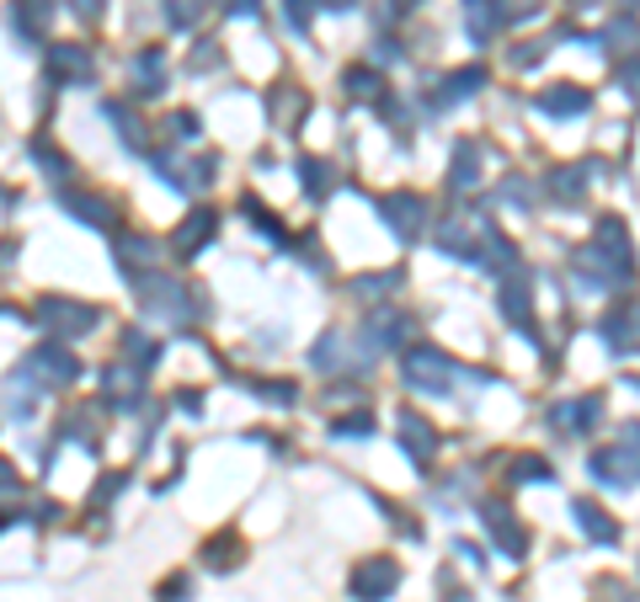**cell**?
<instances>
[{
	"mask_svg": "<svg viewBox=\"0 0 640 602\" xmlns=\"http://www.w3.org/2000/svg\"><path fill=\"white\" fill-rule=\"evenodd\" d=\"M22 373H27L33 384H43V390H65V384H76L80 379V362H76V352H70L65 341H43V347L27 352Z\"/></svg>",
	"mask_w": 640,
	"mask_h": 602,
	"instance_id": "obj_1",
	"label": "cell"
},
{
	"mask_svg": "<svg viewBox=\"0 0 640 602\" xmlns=\"http://www.w3.org/2000/svg\"><path fill=\"white\" fill-rule=\"evenodd\" d=\"M139 299H145V315H160V321H187L193 315V293L176 278L156 273V267L139 278Z\"/></svg>",
	"mask_w": 640,
	"mask_h": 602,
	"instance_id": "obj_2",
	"label": "cell"
},
{
	"mask_svg": "<svg viewBox=\"0 0 640 602\" xmlns=\"http://www.w3.org/2000/svg\"><path fill=\"white\" fill-rule=\"evenodd\" d=\"M405 384L422 390V395H448L454 362L443 358L438 347H411V352H405Z\"/></svg>",
	"mask_w": 640,
	"mask_h": 602,
	"instance_id": "obj_3",
	"label": "cell"
},
{
	"mask_svg": "<svg viewBox=\"0 0 640 602\" xmlns=\"http://www.w3.org/2000/svg\"><path fill=\"white\" fill-rule=\"evenodd\" d=\"M96 310L91 304H80V299H38V325L43 331H54V336H85V331H96Z\"/></svg>",
	"mask_w": 640,
	"mask_h": 602,
	"instance_id": "obj_4",
	"label": "cell"
},
{
	"mask_svg": "<svg viewBox=\"0 0 640 602\" xmlns=\"http://www.w3.org/2000/svg\"><path fill=\"white\" fill-rule=\"evenodd\" d=\"M400 587V565L390 555H368V560L353 570V598L358 602H385Z\"/></svg>",
	"mask_w": 640,
	"mask_h": 602,
	"instance_id": "obj_5",
	"label": "cell"
},
{
	"mask_svg": "<svg viewBox=\"0 0 640 602\" xmlns=\"http://www.w3.org/2000/svg\"><path fill=\"white\" fill-rule=\"evenodd\" d=\"M593 251L608 256V267H614V278H630L636 273V251H630V230L614 219V213H603L598 230H593Z\"/></svg>",
	"mask_w": 640,
	"mask_h": 602,
	"instance_id": "obj_6",
	"label": "cell"
},
{
	"mask_svg": "<svg viewBox=\"0 0 640 602\" xmlns=\"http://www.w3.org/2000/svg\"><path fill=\"white\" fill-rule=\"evenodd\" d=\"M379 213H385V224L396 230L400 241H416L422 219H427V202L416 198V193H390V198H379Z\"/></svg>",
	"mask_w": 640,
	"mask_h": 602,
	"instance_id": "obj_7",
	"label": "cell"
},
{
	"mask_svg": "<svg viewBox=\"0 0 640 602\" xmlns=\"http://www.w3.org/2000/svg\"><path fill=\"white\" fill-rule=\"evenodd\" d=\"M363 331L374 336V347H405V336H411V315L396 310V304H374V310H368V321H363Z\"/></svg>",
	"mask_w": 640,
	"mask_h": 602,
	"instance_id": "obj_8",
	"label": "cell"
},
{
	"mask_svg": "<svg viewBox=\"0 0 640 602\" xmlns=\"http://www.w3.org/2000/svg\"><path fill=\"white\" fill-rule=\"evenodd\" d=\"M48 76L85 85L91 76H96V65H91V54H85L80 43H54V48H48Z\"/></svg>",
	"mask_w": 640,
	"mask_h": 602,
	"instance_id": "obj_9",
	"label": "cell"
},
{
	"mask_svg": "<svg viewBox=\"0 0 640 602\" xmlns=\"http://www.w3.org/2000/svg\"><path fill=\"white\" fill-rule=\"evenodd\" d=\"M587 107H593L587 85H550V91H539V113H550V118H576Z\"/></svg>",
	"mask_w": 640,
	"mask_h": 602,
	"instance_id": "obj_10",
	"label": "cell"
},
{
	"mask_svg": "<svg viewBox=\"0 0 640 602\" xmlns=\"http://www.w3.org/2000/svg\"><path fill=\"white\" fill-rule=\"evenodd\" d=\"M400 448L416 459V464H433V453H438V432L422 421V416H411V410H400Z\"/></svg>",
	"mask_w": 640,
	"mask_h": 602,
	"instance_id": "obj_11",
	"label": "cell"
},
{
	"mask_svg": "<svg viewBox=\"0 0 640 602\" xmlns=\"http://www.w3.org/2000/svg\"><path fill=\"white\" fill-rule=\"evenodd\" d=\"M603 336L614 341V352H640V304H619L603 321Z\"/></svg>",
	"mask_w": 640,
	"mask_h": 602,
	"instance_id": "obj_12",
	"label": "cell"
},
{
	"mask_svg": "<svg viewBox=\"0 0 640 602\" xmlns=\"http://www.w3.org/2000/svg\"><path fill=\"white\" fill-rule=\"evenodd\" d=\"M480 522L491 528V539H496V544H502L507 555H523V544H528V539H523V528H518V522H513V512H507L502 501H485V512H480Z\"/></svg>",
	"mask_w": 640,
	"mask_h": 602,
	"instance_id": "obj_13",
	"label": "cell"
},
{
	"mask_svg": "<svg viewBox=\"0 0 640 602\" xmlns=\"http://www.w3.org/2000/svg\"><path fill=\"white\" fill-rule=\"evenodd\" d=\"M59 202L76 213L80 224H91V230H113V208L96 198V193H59Z\"/></svg>",
	"mask_w": 640,
	"mask_h": 602,
	"instance_id": "obj_14",
	"label": "cell"
},
{
	"mask_svg": "<svg viewBox=\"0 0 640 602\" xmlns=\"http://www.w3.org/2000/svg\"><path fill=\"white\" fill-rule=\"evenodd\" d=\"M598 410H603L598 395H582V401L556 405V410H550V421H556L560 432H582V427H593V421H598Z\"/></svg>",
	"mask_w": 640,
	"mask_h": 602,
	"instance_id": "obj_15",
	"label": "cell"
},
{
	"mask_svg": "<svg viewBox=\"0 0 640 602\" xmlns=\"http://www.w3.org/2000/svg\"><path fill=\"white\" fill-rule=\"evenodd\" d=\"M502 315L513 325H523V331H534V321H528V273H507V282H502Z\"/></svg>",
	"mask_w": 640,
	"mask_h": 602,
	"instance_id": "obj_16",
	"label": "cell"
},
{
	"mask_svg": "<svg viewBox=\"0 0 640 602\" xmlns=\"http://www.w3.org/2000/svg\"><path fill=\"white\" fill-rule=\"evenodd\" d=\"M102 390L113 395V405H134V395H139V362H113L102 373Z\"/></svg>",
	"mask_w": 640,
	"mask_h": 602,
	"instance_id": "obj_17",
	"label": "cell"
},
{
	"mask_svg": "<svg viewBox=\"0 0 640 602\" xmlns=\"http://www.w3.org/2000/svg\"><path fill=\"white\" fill-rule=\"evenodd\" d=\"M630 470H636V453H625V448H598V453H593V475L608 485H625Z\"/></svg>",
	"mask_w": 640,
	"mask_h": 602,
	"instance_id": "obj_18",
	"label": "cell"
},
{
	"mask_svg": "<svg viewBox=\"0 0 640 602\" xmlns=\"http://www.w3.org/2000/svg\"><path fill=\"white\" fill-rule=\"evenodd\" d=\"M571 512H576V522H582V533H587V539H598V544H614V539H619V528L608 522V512H603L598 501H576Z\"/></svg>",
	"mask_w": 640,
	"mask_h": 602,
	"instance_id": "obj_19",
	"label": "cell"
},
{
	"mask_svg": "<svg viewBox=\"0 0 640 602\" xmlns=\"http://www.w3.org/2000/svg\"><path fill=\"white\" fill-rule=\"evenodd\" d=\"M48 22H54V0H16V33L22 38H38Z\"/></svg>",
	"mask_w": 640,
	"mask_h": 602,
	"instance_id": "obj_20",
	"label": "cell"
},
{
	"mask_svg": "<svg viewBox=\"0 0 640 602\" xmlns=\"http://www.w3.org/2000/svg\"><path fill=\"white\" fill-rule=\"evenodd\" d=\"M448 176H454L459 193H476L480 187V150L476 144H459V150H454V171H448Z\"/></svg>",
	"mask_w": 640,
	"mask_h": 602,
	"instance_id": "obj_21",
	"label": "cell"
},
{
	"mask_svg": "<svg viewBox=\"0 0 640 602\" xmlns=\"http://www.w3.org/2000/svg\"><path fill=\"white\" fill-rule=\"evenodd\" d=\"M480 85H485V70H480V65H465V70L443 76V102H465V96H476Z\"/></svg>",
	"mask_w": 640,
	"mask_h": 602,
	"instance_id": "obj_22",
	"label": "cell"
},
{
	"mask_svg": "<svg viewBox=\"0 0 640 602\" xmlns=\"http://www.w3.org/2000/svg\"><path fill=\"white\" fill-rule=\"evenodd\" d=\"M208 235H214V213H208V208H198V213H193V219H187V224H182V230H176V251H182V256H187V251H198V245H208Z\"/></svg>",
	"mask_w": 640,
	"mask_h": 602,
	"instance_id": "obj_23",
	"label": "cell"
},
{
	"mask_svg": "<svg viewBox=\"0 0 640 602\" xmlns=\"http://www.w3.org/2000/svg\"><path fill=\"white\" fill-rule=\"evenodd\" d=\"M465 22H470V38L476 43H485L491 33H496V11H491V0H465Z\"/></svg>",
	"mask_w": 640,
	"mask_h": 602,
	"instance_id": "obj_24",
	"label": "cell"
},
{
	"mask_svg": "<svg viewBox=\"0 0 640 602\" xmlns=\"http://www.w3.org/2000/svg\"><path fill=\"white\" fill-rule=\"evenodd\" d=\"M118 256H123V273H139V267H150V262H156V245L145 241V235H123Z\"/></svg>",
	"mask_w": 640,
	"mask_h": 602,
	"instance_id": "obj_25",
	"label": "cell"
},
{
	"mask_svg": "<svg viewBox=\"0 0 640 602\" xmlns=\"http://www.w3.org/2000/svg\"><path fill=\"white\" fill-rule=\"evenodd\" d=\"M203 560L214 565V570H230V565L240 560V539H236V533H219V539H208V544H203Z\"/></svg>",
	"mask_w": 640,
	"mask_h": 602,
	"instance_id": "obj_26",
	"label": "cell"
},
{
	"mask_svg": "<svg viewBox=\"0 0 640 602\" xmlns=\"http://www.w3.org/2000/svg\"><path fill=\"white\" fill-rule=\"evenodd\" d=\"M347 96H358V102H379V96H385L379 70H363V65H353V70H347Z\"/></svg>",
	"mask_w": 640,
	"mask_h": 602,
	"instance_id": "obj_27",
	"label": "cell"
},
{
	"mask_svg": "<svg viewBox=\"0 0 640 602\" xmlns=\"http://www.w3.org/2000/svg\"><path fill=\"white\" fill-rule=\"evenodd\" d=\"M582 187H587V182H582V165H560V171H550V193H556L560 202H576L582 198Z\"/></svg>",
	"mask_w": 640,
	"mask_h": 602,
	"instance_id": "obj_28",
	"label": "cell"
},
{
	"mask_svg": "<svg viewBox=\"0 0 640 602\" xmlns=\"http://www.w3.org/2000/svg\"><path fill=\"white\" fill-rule=\"evenodd\" d=\"M299 176H305V193H310V198H325V193H331V165L316 161V155L299 161Z\"/></svg>",
	"mask_w": 640,
	"mask_h": 602,
	"instance_id": "obj_29",
	"label": "cell"
},
{
	"mask_svg": "<svg viewBox=\"0 0 640 602\" xmlns=\"http://www.w3.org/2000/svg\"><path fill=\"white\" fill-rule=\"evenodd\" d=\"M123 347H128V358L139 362V368L160 358V341L156 336H145V331H128V336H123Z\"/></svg>",
	"mask_w": 640,
	"mask_h": 602,
	"instance_id": "obj_30",
	"label": "cell"
},
{
	"mask_svg": "<svg viewBox=\"0 0 640 602\" xmlns=\"http://www.w3.org/2000/svg\"><path fill=\"white\" fill-rule=\"evenodd\" d=\"M102 113H107V118L123 128V144H128V150H145V139H139V123L128 118V107H123V102H107Z\"/></svg>",
	"mask_w": 640,
	"mask_h": 602,
	"instance_id": "obj_31",
	"label": "cell"
},
{
	"mask_svg": "<svg viewBox=\"0 0 640 602\" xmlns=\"http://www.w3.org/2000/svg\"><path fill=\"white\" fill-rule=\"evenodd\" d=\"M545 11V0H496V16L502 22H534Z\"/></svg>",
	"mask_w": 640,
	"mask_h": 602,
	"instance_id": "obj_32",
	"label": "cell"
},
{
	"mask_svg": "<svg viewBox=\"0 0 640 602\" xmlns=\"http://www.w3.org/2000/svg\"><path fill=\"white\" fill-rule=\"evenodd\" d=\"M603 43H614V48H619V43H625V48H636V43H640V22H636V16H614V22H608V33H603Z\"/></svg>",
	"mask_w": 640,
	"mask_h": 602,
	"instance_id": "obj_33",
	"label": "cell"
},
{
	"mask_svg": "<svg viewBox=\"0 0 640 602\" xmlns=\"http://www.w3.org/2000/svg\"><path fill=\"white\" fill-rule=\"evenodd\" d=\"M513 481H534V485H550L556 481V475H550V464H545V459H513Z\"/></svg>",
	"mask_w": 640,
	"mask_h": 602,
	"instance_id": "obj_34",
	"label": "cell"
},
{
	"mask_svg": "<svg viewBox=\"0 0 640 602\" xmlns=\"http://www.w3.org/2000/svg\"><path fill=\"white\" fill-rule=\"evenodd\" d=\"M331 432H336V438H368V432H374V416H368V410H358V416H336Z\"/></svg>",
	"mask_w": 640,
	"mask_h": 602,
	"instance_id": "obj_35",
	"label": "cell"
},
{
	"mask_svg": "<svg viewBox=\"0 0 640 602\" xmlns=\"http://www.w3.org/2000/svg\"><path fill=\"white\" fill-rule=\"evenodd\" d=\"M165 5H171V11H165L171 27H193V22L203 16V0H165Z\"/></svg>",
	"mask_w": 640,
	"mask_h": 602,
	"instance_id": "obj_36",
	"label": "cell"
},
{
	"mask_svg": "<svg viewBox=\"0 0 640 602\" xmlns=\"http://www.w3.org/2000/svg\"><path fill=\"white\" fill-rule=\"evenodd\" d=\"M619 91L640 107V59H625V65H619Z\"/></svg>",
	"mask_w": 640,
	"mask_h": 602,
	"instance_id": "obj_37",
	"label": "cell"
},
{
	"mask_svg": "<svg viewBox=\"0 0 640 602\" xmlns=\"http://www.w3.org/2000/svg\"><path fill=\"white\" fill-rule=\"evenodd\" d=\"M134 81L160 85V54H139V59H134Z\"/></svg>",
	"mask_w": 640,
	"mask_h": 602,
	"instance_id": "obj_38",
	"label": "cell"
},
{
	"mask_svg": "<svg viewBox=\"0 0 640 602\" xmlns=\"http://www.w3.org/2000/svg\"><path fill=\"white\" fill-rule=\"evenodd\" d=\"M310 362H316V368H336V362H342V336H325L316 352H310Z\"/></svg>",
	"mask_w": 640,
	"mask_h": 602,
	"instance_id": "obj_39",
	"label": "cell"
},
{
	"mask_svg": "<svg viewBox=\"0 0 640 602\" xmlns=\"http://www.w3.org/2000/svg\"><path fill=\"white\" fill-rule=\"evenodd\" d=\"M198 134H203V123L193 118V113H176V118H171V139L187 144V139H198Z\"/></svg>",
	"mask_w": 640,
	"mask_h": 602,
	"instance_id": "obj_40",
	"label": "cell"
},
{
	"mask_svg": "<svg viewBox=\"0 0 640 602\" xmlns=\"http://www.w3.org/2000/svg\"><path fill=\"white\" fill-rule=\"evenodd\" d=\"M400 273H379V278H358V293H385V288H396Z\"/></svg>",
	"mask_w": 640,
	"mask_h": 602,
	"instance_id": "obj_41",
	"label": "cell"
},
{
	"mask_svg": "<svg viewBox=\"0 0 640 602\" xmlns=\"http://www.w3.org/2000/svg\"><path fill=\"white\" fill-rule=\"evenodd\" d=\"M539 59H545V48H534V43H523L518 54H513V65H518V70H528V65H539Z\"/></svg>",
	"mask_w": 640,
	"mask_h": 602,
	"instance_id": "obj_42",
	"label": "cell"
},
{
	"mask_svg": "<svg viewBox=\"0 0 640 602\" xmlns=\"http://www.w3.org/2000/svg\"><path fill=\"white\" fill-rule=\"evenodd\" d=\"M182 592H187V576H171V581L160 587V602H176Z\"/></svg>",
	"mask_w": 640,
	"mask_h": 602,
	"instance_id": "obj_43",
	"label": "cell"
},
{
	"mask_svg": "<svg viewBox=\"0 0 640 602\" xmlns=\"http://www.w3.org/2000/svg\"><path fill=\"white\" fill-rule=\"evenodd\" d=\"M625 453H636V459H640V421H630V427H625Z\"/></svg>",
	"mask_w": 640,
	"mask_h": 602,
	"instance_id": "obj_44",
	"label": "cell"
},
{
	"mask_svg": "<svg viewBox=\"0 0 640 602\" xmlns=\"http://www.w3.org/2000/svg\"><path fill=\"white\" fill-rule=\"evenodd\" d=\"M288 16H294V27H305L310 22V5L305 0H288Z\"/></svg>",
	"mask_w": 640,
	"mask_h": 602,
	"instance_id": "obj_45",
	"label": "cell"
},
{
	"mask_svg": "<svg viewBox=\"0 0 640 602\" xmlns=\"http://www.w3.org/2000/svg\"><path fill=\"white\" fill-rule=\"evenodd\" d=\"M70 5H76L80 16H96V11H102V0H70Z\"/></svg>",
	"mask_w": 640,
	"mask_h": 602,
	"instance_id": "obj_46",
	"label": "cell"
},
{
	"mask_svg": "<svg viewBox=\"0 0 640 602\" xmlns=\"http://www.w3.org/2000/svg\"><path fill=\"white\" fill-rule=\"evenodd\" d=\"M316 5H325V11H353L358 0H316Z\"/></svg>",
	"mask_w": 640,
	"mask_h": 602,
	"instance_id": "obj_47",
	"label": "cell"
},
{
	"mask_svg": "<svg viewBox=\"0 0 640 602\" xmlns=\"http://www.w3.org/2000/svg\"><path fill=\"white\" fill-rule=\"evenodd\" d=\"M396 5H400V11H405V5H422V0H396Z\"/></svg>",
	"mask_w": 640,
	"mask_h": 602,
	"instance_id": "obj_48",
	"label": "cell"
}]
</instances>
